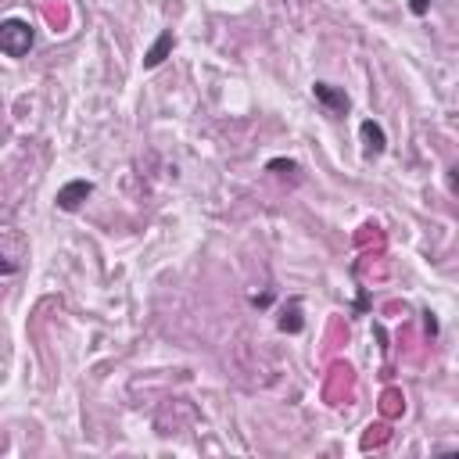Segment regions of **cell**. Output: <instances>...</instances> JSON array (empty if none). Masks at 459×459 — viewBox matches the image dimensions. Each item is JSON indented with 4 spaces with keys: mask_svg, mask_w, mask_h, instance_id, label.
Here are the masks:
<instances>
[{
    "mask_svg": "<svg viewBox=\"0 0 459 459\" xmlns=\"http://www.w3.org/2000/svg\"><path fill=\"white\" fill-rule=\"evenodd\" d=\"M32 40H36V32H32L29 22H22V18L0 22V54H8V58H26L32 50Z\"/></svg>",
    "mask_w": 459,
    "mask_h": 459,
    "instance_id": "1",
    "label": "cell"
},
{
    "mask_svg": "<svg viewBox=\"0 0 459 459\" xmlns=\"http://www.w3.org/2000/svg\"><path fill=\"white\" fill-rule=\"evenodd\" d=\"M173 47H176V36H173V29H165L158 40L151 43V50L144 54V68H158V65L173 54Z\"/></svg>",
    "mask_w": 459,
    "mask_h": 459,
    "instance_id": "3",
    "label": "cell"
},
{
    "mask_svg": "<svg viewBox=\"0 0 459 459\" xmlns=\"http://www.w3.org/2000/svg\"><path fill=\"white\" fill-rule=\"evenodd\" d=\"M0 273H4V277H11V273H14V262H8L4 255H0Z\"/></svg>",
    "mask_w": 459,
    "mask_h": 459,
    "instance_id": "9",
    "label": "cell"
},
{
    "mask_svg": "<svg viewBox=\"0 0 459 459\" xmlns=\"http://www.w3.org/2000/svg\"><path fill=\"white\" fill-rule=\"evenodd\" d=\"M280 330H287V334H298V330H302V316H298V302H295V305H291V312H287V316L280 320Z\"/></svg>",
    "mask_w": 459,
    "mask_h": 459,
    "instance_id": "6",
    "label": "cell"
},
{
    "mask_svg": "<svg viewBox=\"0 0 459 459\" xmlns=\"http://www.w3.org/2000/svg\"><path fill=\"white\" fill-rule=\"evenodd\" d=\"M359 133H362V140H366V155H370V158L384 155V148H388V137H384V130H380L373 119H366V122L359 126Z\"/></svg>",
    "mask_w": 459,
    "mask_h": 459,
    "instance_id": "5",
    "label": "cell"
},
{
    "mask_svg": "<svg viewBox=\"0 0 459 459\" xmlns=\"http://www.w3.org/2000/svg\"><path fill=\"white\" fill-rule=\"evenodd\" d=\"M90 194H94V183H90V179H68L65 187L58 191V208L61 212H76Z\"/></svg>",
    "mask_w": 459,
    "mask_h": 459,
    "instance_id": "2",
    "label": "cell"
},
{
    "mask_svg": "<svg viewBox=\"0 0 459 459\" xmlns=\"http://www.w3.org/2000/svg\"><path fill=\"white\" fill-rule=\"evenodd\" d=\"M269 169H273V173H284V169H287V173H295V162H284V158H273V162H269Z\"/></svg>",
    "mask_w": 459,
    "mask_h": 459,
    "instance_id": "8",
    "label": "cell"
},
{
    "mask_svg": "<svg viewBox=\"0 0 459 459\" xmlns=\"http://www.w3.org/2000/svg\"><path fill=\"white\" fill-rule=\"evenodd\" d=\"M409 11H413L416 18H424V14L431 11V0H409Z\"/></svg>",
    "mask_w": 459,
    "mask_h": 459,
    "instance_id": "7",
    "label": "cell"
},
{
    "mask_svg": "<svg viewBox=\"0 0 459 459\" xmlns=\"http://www.w3.org/2000/svg\"><path fill=\"white\" fill-rule=\"evenodd\" d=\"M312 94H316V101L326 108V112H334V115L348 112V97L341 94V90H334L330 83H316V86H312Z\"/></svg>",
    "mask_w": 459,
    "mask_h": 459,
    "instance_id": "4",
    "label": "cell"
}]
</instances>
